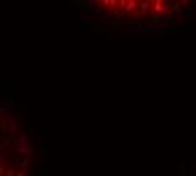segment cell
Wrapping results in <instances>:
<instances>
[{"instance_id":"cell-1","label":"cell","mask_w":196,"mask_h":176,"mask_svg":"<svg viewBox=\"0 0 196 176\" xmlns=\"http://www.w3.org/2000/svg\"><path fill=\"white\" fill-rule=\"evenodd\" d=\"M137 7H139V0H128L127 5H125V9H123V12H125V14H130V12H134Z\"/></svg>"},{"instance_id":"cell-2","label":"cell","mask_w":196,"mask_h":176,"mask_svg":"<svg viewBox=\"0 0 196 176\" xmlns=\"http://www.w3.org/2000/svg\"><path fill=\"white\" fill-rule=\"evenodd\" d=\"M149 20H150L152 24H159V26H161L162 20H167V19H164V17H162V14L154 12V14H150V15H149Z\"/></svg>"},{"instance_id":"cell-3","label":"cell","mask_w":196,"mask_h":176,"mask_svg":"<svg viewBox=\"0 0 196 176\" xmlns=\"http://www.w3.org/2000/svg\"><path fill=\"white\" fill-rule=\"evenodd\" d=\"M9 122H10V124H9V129H10V132H12V134H17V132H19V122L14 120L12 117H9Z\"/></svg>"},{"instance_id":"cell-4","label":"cell","mask_w":196,"mask_h":176,"mask_svg":"<svg viewBox=\"0 0 196 176\" xmlns=\"http://www.w3.org/2000/svg\"><path fill=\"white\" fill-rule=\"evenodd\" d=\"M90 15H88V17H81V20H80V27L81 29H86V27H93L91 26V24H90Z\"/></svg>"},{"instance_id":"cell-5","label":"cell","mask_w":196,"mask_h":176,"mask_svg":"<svg viewBox=\"0 0 196 176\" xmlns=\"http://www.w3.org/2000/svg\"><path fill=\"white\" fill-rule=\"evenodd\" d=\"M14 139H15V137H7L5 141H4V144H2V146H0V151H5L7 147H9V146H10V141H14Z\"/></svg>"},{"instance_id":"cell-6","label":"cell","mask_w":196,"mask_h":176,"mask_svg":"<svg viewBox=\"0 0 196 176\" xmlns=\"http://www.w3.org/2000/svg\"><path fill=\"white\" fill-rule=\"evenodd\" d=\"M93 29H95V32H96V34H105V32H108V29H110V27H101V26H93Z\"/></svg>"},{"instance_id":"cell-7","label":"cell","mask_w":196,"mask_h":176,"mask_svg":"<svg viewBox=\"0 0 196 176\" xmlns=\"http://www.w3.org/2000/svg\"><path fill=\"white\" fill-rule=\"evenodd\" d=\"M118 0H103V7H117Z\"/></svg>"},{"instance_id":"cell-8","label":"cell","mask_w":196,"mask_h":176,"mask_svg":"<svg viewBox=\"0 0 196 176\" xmlns=\"http://www.w3.org/2000/svg\"><path fill=\"white\" fill-rule=\"evenodd\" d=\"M5 161H7L5 151H0V166H5Z\"/></svg>"},{"instance_id":"cell-9","label":"cell","mask_w":196,"mask_h":176,"mask_svg":"<svg viewBox=\"0 0 196 176\" xmlns=\"http://www.w3.org/2000/svg\"><path fill=\"white\" fill-rule=\"evenodd\" d=\"M186 10H189V12L196 10V0H191V2H189V5L186 7Z\"/></svg>"},{"instance_id":"cell-10","label":"cell","mask_w":196,"mask_h":176,"mask_svg":"<svg viewBox=\"0 0 196 176\" xmlns=\"http://www.w3.org/2000/svg\"><path fill=\"white\" fill-rule=\"evenodd\" d=\"M127 2H128V0H118V5H120L122 9H125V5H127Z\"/></svg>"},{"instance_id":"cell-11","label":"cell","mask_w":196,"mask_h":176,"mask_svg":"<svg viewBox=\"0 0 196 176\" xmlns=\"http://www.w3.org/2000/svg\"><path fill=\"white\" fill-rule=\"evenodd\" d=\"M179 2H181V4H182L184 7H188V0H179Z\"/></svg>"},{"instance_id":"cell-12","label":"cell","mask_w":196,"mask_h":176,"mask_svg":"<svg viewBox=\"0 0 196 176\" xmlns=\"http://www.w3.org/2000/svg\"><path fill=\"white\" fill-rule=\"evenodd\" d=\"M157 2H164V4H169V0H157Z\"/></svg>"}]
</instances>
